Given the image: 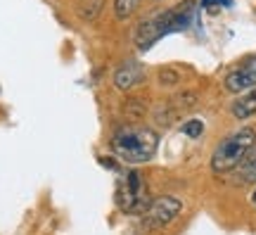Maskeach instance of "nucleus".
<instances>
[{
    "label": "nucleus",
    "instance_id": "obj_2",
    "mask_svg": "<svg viewBox=\"0 0 256 235\" xmlns=\"http://www.w3.org/2000/svg\"><path fill=\"white\" fill-rule=\"evenodd\" d=\"M112 147L119 159L128 164H142L150 162L154 157L156 147H159V136L152 128L136 126V124H126L114 131L112 138Z\"/></svg>",
    "mask_w": 256,
    "mask_h": 235
},
{
    "label": "nucleus",
    "instance_id": "obj_6",
    "mask_svg": "<svg viewBox=\"0 0 256 235\" xmlns=\"http://www.w3.org/2000/svg\"><path fill=\"white\" fill-rule=\"evenodd\" d=\"M254 88H256V60L232 69L226 76V91L230 93H244V91H254Z\"/></svg>",
    "mask_w": 256,
    "mask_h": 235
},
{
    "label": "nucleus",
    "instance_id": "obj_15",
    "mask_svg": "<svg viewBox=\"0 0 256 235\" xmlns=\"http://www.w3.org/2000/svg\"><path fill=\"white\" fill-rule=\"evenodd\" d=\"M100 164L102 166H107V169H112V171H119V166H116V162H114V159H107V157H100Z\"/></svg>",
    "mask_w": 256,
    "mask_h": 235
},
{
    "label": "nucleus",
    "instance_id": "obj_8",
    "mask_svg": "<svg viewBox=\"0 0 256 235\" xmlns=\"http://www.w3.org/2000/svg\"><path fill=\"white\" fill-rule=\"evenodd\" d=\"M230 112H232V117L240 119V121L254 117L256 114V88L254 91H247L240 100H235L232 107H230Z\"/></svg>",
    "mask_w": 256,
    "mask_h": 235
},
{
    "label": "nucleus",
    "instance_id": "obj_14",
    "mask_svg": "<svg viewBox=\"0 0 256 235\" xmlns=\"http://www.w3.org/2000/svg\"><path fill=\"white\" fill-rule=\"evenodd\" d=\"M216 5H223V8H232V0H202V8H216Z\"/></svg>",
    "mask_w": 256,
    "mask_h": 235
},
{
    "label": "nucleus",
    "instance_id": "obj_9",
    "mask_svg": "<svg viewBox=\"0 0 256 235\" xmlns=\"http://www.w3.org/2000/svg\"><path fill=\"white\" fill-rule=\"evenodd\" d=\"M238 176L240 183H256V145L249 150L244 162L238 166Z\"/></svg>",
    "mask_w": 256,
    "mask_h": 235
},
{
    "label": "nucleus",
    "instance_id": "obj_11",
    "mask_svg": "<svg viewBox=\"0 0 256 235\" xmlns=\"http://www.w3.org/2000/svg\"><path fill=\"white\" fill-rule=\"evenodd\" d=\"M102 3H104V0H88V3H86V8H81V19L83 22H92V19H98V15L102 12Z\"/></svg>",
    "mask_w": 256,
    "mask_h": 235
},
{
    "label": "nucleus",
    "instance_id": "obj_13",
    "mask_svg": "<svg viewBox=\"0 0 256 235\" xmlns=\"http://www.w3.org/2000/svg\"><path fill=\"white\" fill-rule=\"evenodd\" d=\"M180 81V74L178 72H174V69H171V67H168V69H159V83H162V86H176V83Z\"/></svg>",
    "mask_w": 256,
    "mask_h": 235
},
{
    "label": "nucleus",
    "instance_id": "obj_1",
    "mask_svg": "<svg viewBox=\"0 0 256 235\" xmlns=\"http://www.w3.org/2000/svg\"><path fill=\"white\" fill-rule=\"evenodd\" d=\"M192 22H194V0H183L174 10H166L145 19L136 31V43L140 50H150L159 38L190 29Z\"/></svg>",
    "mask_w": 256,
    "mask_h": 235
},
{
    "label": "nucleus",
    "instance_id": "obj_4",
    "mask_svg": "<svg viewBox=\"0 0 256 235\" xmlns=\"http://www.w3.org/2000/svg\"><path fill=\"white\" fill-rule=\"evenodd\" d=\"M114 202L124 214H145L150 207V192H147V183L142 181V173L138 169H128L114 188Z\"/></svg>",
    "mask_w": 256,
    "mask_h": 235
},
{
    "label": "nucleus",
    "instance_id": "obj_10",
    "mask_svg": "<svg viewBox=\"0 0 256 235\" xmlns=\"http://www.w3.org/2000/svg\"><path fill=\"white\" fill-rule=\"evenodd\" d=\"M138 5H140V0H114V15H116V19L124 22L136 12Z\"/></svg>",
    "mask_w": 256,
    "mask_h": 235
},
{
    "label": "nucleus",
    "instance_id": "obj_3",
    "mask_svg": "<svg viewBox=\"0 0 256 235\" xmlns=\"http://www.w3.org/2000/svg\"><path fill=\"white\" fill-rule=\"evenodd\" d=\"M256 145L254 128H240L228 138H223L211 154V171L214 173H230L244 162L249 150Z\"/></svg>",
    "mask_w": 256,
    "mask_h": 235
},
{
    "label": "nucleus",
    "instance_id": "obj_16",
    "mask_svg": "<svg viewBox=\"0 0 256 235\" xmlns=\"http://www.w3.org/2000/svg\"><path fill=\"white\" fill-rule=\"evenodd\" d=\"M252 199H254V204H256V192H254V195H252Z\"/></svg>",
    "mask_w": 256,
    "mask_h": 235
},
{
    "label": "nucleus",
    "instance_id": "obj_5",
    "mask_svg": "<svg viewBox=\"0 0 256 235\" xmlns=\"http://www.w3.org/2000/svg\"><path fill=\"white\" fill-rule=\"evenodd\" d=\"M180 209H183V204L174 195H162V197L152 199L142 214V228L145 230H162L180 214Z\"/></svg>",
    "mask_w": 256,
    "mask_h": 235
},
{
    "label": "nucleus",
    "instance_id": "obj_7",
    "mask_svg": "<svg viewBox=\"0 0 256 235\" xmlns=\"http://www.w3.org/2000/svg\"><path fill=\"white\" fill-rule=\"evenodd\" d=\"M145 81V67L136 60H128L124 62L114 72V86L119 88V91H130V88H136L140 83Z\"/></svg>",
    "mask_w": 256,
    "mask_h": 235
},
{
    "label": "nucleus",
    "instance_id": "obj_12",
    "mask_svg": "<svg viewBox=\"0 0 256 235\" xmlns=\"http://www.w3.org/2000/svg\"><path fill=\"white\" fill-rule=\"evenodd\" d=\"M183 133L188 138H200L204 133V124H202L200 119H190V121L183 124Z\"/></svg>",
    "mask_w": 256,
    "mask_h": 235
}]
</instances>
